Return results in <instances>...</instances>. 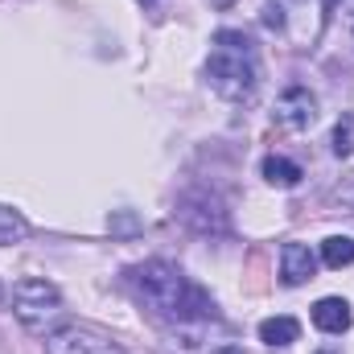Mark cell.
<instances>
[{
  "mask_svg": "<svg viewBox=\"0 0 354 354\" xmlns=\"http://www.w3.org/2000/svg\"><path fill=\"white\" fill-rule=\"evenodd\" d=\"M128 280L136 288V297L165 322H206L214 317V297L194 284L185 272L169 260H145V264L128 268Z\"/></svg>",
  "mask_w": 354,
  "mask_h": 354,
  "instance_id": "cell-1",
  "label": "cell"
},
{
  "mask_svg": "<svg viewBox=\"0 0 354 354\" xmlns=\"http://www.w3.org/2000/svg\"><path fill=\"white\" fill-rule=\"evenodd\" d=\"M206 83L227 103H248L260 87V50L243 29H218L206 58Z\"/></svg>",
  "mask_w": 354,
  "mask_h": 354,
  "instance_id": "cell-2",
  "label": "cell"
},
{
  "mask_svg": "<svg viewBox=\"0 0 354 354\" xmlns=\"http://www.w3.org/2000/svg\"><path fill=\"white\" fill-rule=\"evenodd\" d=\"M12 313H17V322H21L29 334H37V338H50V334H58L62 326H71V322H66V301H62V292H58L50 280H41V276H25V280L12 284Z\"/></svg>",
  "mask_w": 354,
  "mask_h": 354,
  "instance_id": "cell-3",
  "label": "cell"
},
{
  "mask_svg": "<svg viewBox=\"0 0 354 354\" xmlns=\"http://www.w3.org/2000/svg\"><path fill=\"white\" fill-rule=\"evenodd\" d=\"M46 354H124V346L91 326H62L46 338Z\"/></svg>",
  "mask_w": 354,
  "mask_h": 354,
  "instance_id": "cell-4",
  "label": "cell"
},
{
  "mask_svg": "<svg viewBox=\"0 0 354 354\" xmlns=\"http://www.w3.org/2000/svg\"><path fill=\"white\" fill-rule=\"evenodd\" d=\"M276 124L288 128V132H305L317 124V95L309 87H288L280 99H276Z\"/></svg>",
  "mask_w": 354,
  "mask_h": 354,
  "instance_id": "cell-5",
  "label": "cell"
},
{
  "mask_svg": "<svg viewBox=\"0 0 354 354\" xmlns=\"http://www.w3.org/2000/svg\"><path fill=\"white\" fill-rule=\"evenodd\" d=\"M313 276H317V256L305 243H284V252H280V280L288 288H297V284H305Z\"/></svg>",
  "mask_w": 354,
  "mask_h": 354,
  "instance_id": "cell-6",
  "label": "cell"
},
{
  "mask_svg": "<svg viewBox=\"0 0 354 354\" xmlns=\"http://www.w3.org/2000/svg\"><path fill=\"white\" fill-rule=\"evenodd\" d=\"M313 326H317L322 334H346L354 326L351 301H342V297H322V301L313 305Z\"/></svg>",
  "mask_w": 354,
  "mask_h": 354,
  "instance_id": "cell-7",
  "label": "cell"
},
{
  "mask_svg": "<svg viewBox=\"0 0 354 354\" xmlns=\"http://www.w3.org/2000/svg\"><path fill=\"white\" fill-rule=\"evenodd\" d=\"M301 338V322L297 317H268V322H260V342H268V346H292Z\"/></svg>",
  "mask_w": 354,
  "mask_h": 354,
  "instance_id": "cell-8",
  "label": "cell"
},
{
  "mask_svg": "<svg viewBox=\"0 0 354 354\" xmlns=\"http://www.w3.org/2000/svg\"><path fill=\"white\" fill-rule=\"evenodd\" d=\"M301 177L305 169L297 165V161H288V157H264V181L268 185H280V189H292V185H301Z\"/></svg>",
  "mask_w": 354,
  "mask_h": 354,
  "instance_id": "cell-9",
  "label": "cell"
},
{
  "mask_svg": "<svg viewBox=\"0 0 354 354\" xmlns=\"http://www.w3.org/2000/svg\"><path fill=\"white\" fill-rule=\"evenodd\" d=\"M322 264L326 268H351L354 264V239L351 235H330L322 243Z\"/></svg>",
  "mask_w": 354,
  "mask_h": 354,
  "instance_id": "cell-10",
  "label": "cell"
},
{
  "mask_svg": "<svg viewBox=\"0 0 354 354\" xmlns=\"http://www.w3.org/2000/svg\"><path fill=\"white\" fill-rule=\"evenodd\" d=\"M25 235H29V218L21 210H12V206H0V248L21 243Z\"/></svg>",
  "mask_w": 354,
  "mask_h": 354,
  "instance_id": "cell-11",
  "label": "cell"
},
{
  "mask_svg": "<svg viewBox=\"0 0 354 354\" xmlns=\"http://www.w3.org/2000/svg\"><path fill=\"white\" fill-rule=\"evenodd\" d=\"M351 149H354V115H342L338 128H334V153L351 157Z\"/></svg>",
  "mask_w": 354,
  "mask_h": 354,
  "instance_id": "cell-12",
  "label": "cell"
},
{
  "mask_svg": "<svg viewBox=\"0 0 354 354\" xmlns=\"http://www.w3.org/2000/svg\"><path fill=\"white\" fill-rule=\"evenodd\" d=\"M260 12H264V25H268V29H284V8H280V4H272V0H268Z\"/></svg>",
  "mask_w": 354,
  "mask_h": 354,
  "instance_id": "cell-13",
  "label": "cell"
},
{
  "mask_svg": "<svg viewBox=\"0 0 354 354\" xmlns=\"http://www.w3.org/2000/svg\"><path fill=\"white\" fill-rule=\"evenodd\" d=\"M210 354H243V346H235V342H223V346H214Z\"/></svg>",
  "mask_w": 354,
  "mask_h": 354,
  "instance_id": "cell-14",
  "label": "cell"
},
{
  "mask_svg": "<svg viewBox=\"0 0 354 354\" xmlns=\"http://www.w3.org/2000/svg\"><path fill=\"white\" fill-rule=\"evenodd\" d=\"M334 8H338V0H322V21H330V17H334Z\"/></svg>",
  "mask_w": 354,
  "mask_h": 354,
  "instance_id": "cell-15",
  "label": "cell"
},
{
  "mask_svg": "<svg viewBox=\"0 0 354 354\" xmlns=\"http://www.w3.org/2000/svg\"><path fill=\"white\" fill-rule=\"evenodd\" d=\"M210 4H218V8H227V4H235V0H210Z\"/></svg>",
  "mask_w": 354,
  "mask_h": 354,
  "instance_id": "cell-16",
  "label": "cell"
},
{
  "mask_svg": "<svg viewBox=\"0 0 354 354\" xmlns=\"http://www.w3.org/2000/svg\"><path fill=\"white\" fill-rule=\"evenodd\" d=\"M317 354H338V351H317Z\"/></svg>",
  "mask_w": 354,
  "mask_h": 354,
  "instance_id": "cell-17",
  "label": "cell"
},
{
  "mask_svg": "<svg viewBox=\"0 0 354 354\" xmlns=\"http://www.w3.org/2000/svg\"><path fill=\"white\" fill-rule=\"evenodd\" d=\"M145 4H153V0H145Z\"/></svg>",
  "mask_w": 354,
  "mask_h": 354,
  "instance_id": "cell-18",
  "label": "cell"
},
{
  "mask_svg": "<svg viewBox=\"0 0 354 354\" xmlns=\"http://www.w3.org/2000/svg\"><path fill=\"white\" fill-rule=\"evenodd\" d=\"M0 297H4V288H0Z\"/></svg>",
  "mask_w": 354,
  "mask_h": 354,
  "instance_id": "cell-19",
  "label": "cell"
}]
</instances>
